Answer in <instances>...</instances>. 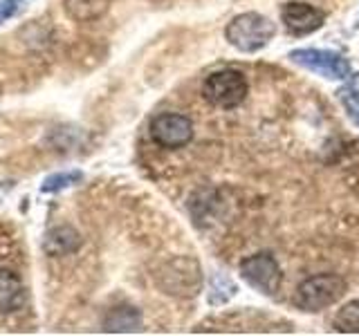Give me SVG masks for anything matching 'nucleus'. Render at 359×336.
<instances>
[{"instance_id":"f257e3e1","label":"nucleus","mask_w":359,"mask_h":336,"mask_svg":"<svg viewBox=\"0 0 359 336\" xmlns=\"http://www.w3.org/2000/svg\"><path fill=\"white\" fill-rule=\"evenodd\" d=\"M274 34L276 25L267 16L258 14V11H245V14L231 18L227 29H224V38L238 52L254 54L263 50L274 38Z\"/></svg>"},{"instance_id":"f03ea898","label":"nucleus","mask_w":359,"mask_h":336,"mask_svg":"<svg viewBox=\"0 0 359 336\" xmlns=\"http://www.w3.org/2000/svg\"><path fill=\"white\" fill-rule=\"evenodd\" d=\"M346 280L339 274H317L297 287L294 305L303 312H323L346 294Z\"/></svg>"},{"instance_id":"7ed1b4c3","label":"nucleus","mask_w":359,"mask_h":336,"mask_svg":"<svg viewBox=\"0 0 359 336\" xmlns=\"http://www.w3.org/2000/svg\"><path fill=\"white\" fill-rule=\"evenodd\" d=\"M247 92H250V85H247L245 74L238 70L213 72L205 78V83H202V97H205L211 106L224 108V110L241 106Z\"/></svg>"},{"instance_id":"20e7f679","label":"nucleus","mask_w":359,"mask_h":336,"mask_svg":"<svg viewBox=\"0 0 359 336\" xmlns=\"http://www.w3.org/2000/svg\"><path fill=\"white\" fill-rule=\"evenodd\" d=\"M157 283L173 296H196L202 285V272L194 258H173L157 274Z\"/></svg>"},{"instance_id":"39448f33","label":"nucleus","mask_w":359,"mask_h":336,"mask_svg":"<svg viewBox=\"0 0 359 336\" xmlns=\"http://www.w3.org/2000/svg\"><path fill=\"white\" fill-rule=\"evenodd\" d=\"M241 276L250 287L265 296H274L283 283V272L272 253H254L241 262Z\"/></svg>"},{"instance_id":"423d86ee","label":"nucleus","mask_w":359,"mask_h":336,"mask_svg":"<svg viewBox=\"0 0 359 336\" xmlns=\"http://www.w3.org/2000/svg\"><path fill=\"white\" fill-rule=\"evenodd\" d=\"M290 59L292 63L306 67V70L314 74L332 78V81H346L353 72V67L348 63L346 56L337 52H328V50H314V48L294 50V52H290Z\"/></svg>"},{"instance_id":"0eeeda50","label":"nucleus","mask_w":359,"mask_h":336,"mask_svg":"<svg viewBox=\"0 0 359 336\" xmlns=\"http://www.w3.org/2000/svg\"><path fill=\"white\" fill-rule=\"evenodd\" d=\"M151 139L160 148L177 150L194 139V123L189 117L177 115V112H162L151 121Z\"/></svg>"},{"instance_id":"6e6552de","label":"nucleus","mask_w":359,"mask_h":336,"mask_svg":"<svg viewBox=\"0 0 359 336\" xmlns=\"http://www.w3.org/2000/svg\"><path fill=\"white\" fill-rule=\"evenodd\" d=\"M280 20L285 22L290 34H294V36H306V34L317 31L323 25L325 11L317 9L310 3L292 0V3H285L280 7Z\"/></svg>"},{"instance_id":"1a4fd4ad","label":"nucleus","mask_w":359,"mask_h":336,"mask_svg":"<svg viewBox=\"0 0 359 336\" xmlns=\"http://www.w3.org/2000/svg\"><path fill=\"white\" fill-rule=\"evenodd\" d=\"M27 289L16 272L0 267V314H14L25 307Z\"/></svg>"},{"instance_id":"9d476101","label":"nucleus","mask_w":359,"mask_h":336,"mask_svg":"<svg viewBox=\"0 0 359 336\" xmlns=\"http://www.w3.org/2000/svg\"><path fill=\"white\" fill-rule=\"evenodd\" d=\"M81 246V235L72 227H59L48 233L43 242V249L48 255H67Z\"/></svg>"},{"instance_id":"9b49d317","label":"nucleus","mask_w":359,"mask_h":336,"mask_svg":"<svg viewBox=\"0 0 359 336\" xmlns=\"http://www.w3.org/2000/svg\"><path fill=\"white\" fill-rule=\"evenodd\" d=\"M110 5H112V0H63L67 16L79 22L101 18L110 9Z\"/></svg>"},{"instance_id":"f8f14e48","label":"nucleus","mask_w":359,"mask_h":336,"mask_svg":"<svg viewBox=\"0 0 359 336\" xmlns=\"http://www.w3.org/2000/svg\"><path fill=\"white\" fill-rule=\"evenodd\" d=\"M142 325V314L135 307H115L104 318L106 332H135Z\"/></svg>"},{"instance_id":"ddd939ff","label":"nucleus","mask_w":359,"mask_h":336,"mask_svg":"<svg viewBox=\"0 0 359 336\" xmlns=\"http://www.w3.org/2000/svg\"><path fill=\"white\" fill-rule=\"evenodd\" d=\"M332 328L341 334H359V298L346 302V305L334 314Z\"/></svg>"},{"instance_id":"4468645a","label":"nucleus","mask_w":359,"mask_h":336,"mask_svg":"<svg viewBox=\"0 0 359 336\" xmlns=\"http://www.w3.org/2000/svg\"><path fill=\"white\" fill-rule=\"evenodd\" d=\"M83 179L81 171H65V173H54L50 177H45V182L41 186L43 193H61V190L70 188L74 184H79Z\"/></svg>"},{"instance_id":"2eb2a0df","label":"nucleus","mask_w":359,"mask_h":336,"mask_svg":"<svg viewBox=\"0 0 359 336\" xmlns=\"http://www.w3.org/2000/svg\"><path fill=\"white\" fill-rule=\"evenodd\" d=\"M339 99L341 104L346 106V110L351 112V117L359 123V90L357 88H344L339 90Z\"/></svg>"},{"instance_id":"dca6fc26","label":"nucleus","mask_w":359,"mask_h":336,"mask_svg":"<svg viewBox=\"0 0 359 336\" xmlns=\"http://www.w3.org/2000/svg\"><path fill=\"white\" fill-rule=\"evenodd\" d=\"M29 0H0V25H5L9 18L18 16L27 7Z\"/></svg>"}]
</instances>
